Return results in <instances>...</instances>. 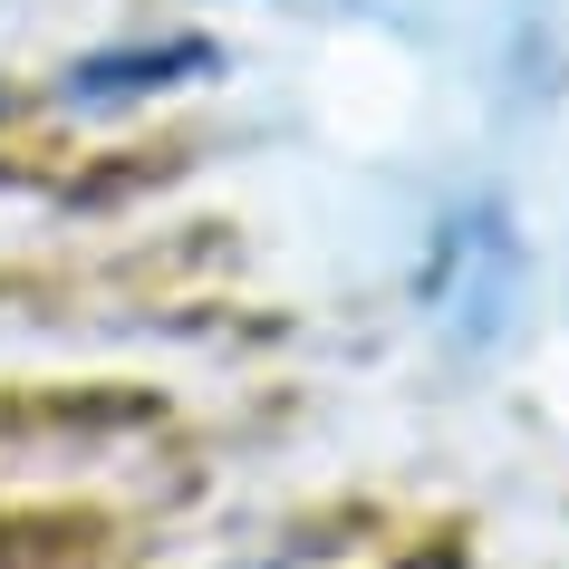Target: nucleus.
Here are the masks:
<instances>
[{"instance_id": "nucleus-2", "label": "nucleus", "mask_w": 569, "mask_h": 569, "mask_svg": "<svg viewBox=\"0 0 569 569\" xmlns=\"http://www.w3.org/2000/svg\"><path fill=\"white\" fill-rule=\"evenodd\" d=\"M222 49L212 39H136V49H88V59L59 78V107L68 117H117V107H146L164 88H193L212 78Z\"/></svg>"}, {"instance_id": "nucleus-1", "label": "nucleus", "mask_w": 569, "mask_h": 569, "mask_svg": "<svg viewBox=\"0 0 569 569\" xmlns=\"http://www.w3.org/2000/svg\"><path fill=\"white\" fill-rule=\"evenodd\" d=\"M435 300L463 329V348H492L521 319V241H511V222L492 203L445 222V280H435Z\"/></svg>"}]
</instances>
